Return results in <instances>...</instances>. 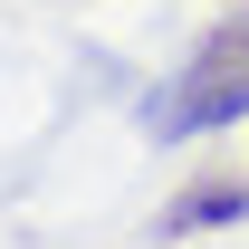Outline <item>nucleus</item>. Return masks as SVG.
Here are the masks:
<instances>
[{"mask_svg": "<svg viewBox=\"0 0 249 249\" xmlns=\"http://www.w3.org/2000/svg\"><path fill=\"white\" fill-rule=\"evenodd\" d=\"M249 115V19L211 29L192 48V67L154 96V134L163 144H192V134H220V124Z\"/></svg>", "mask_w": 249, "mask_h": 249, "instance_id": "1", "label": "nucleus"}, {"mask_svg": "<svg viewBox=\"0 0 249 249\" xmlns=\"http://www.w3.org/2000/svg\"><path fill=\"white\" fill-rule=\"evenodd\" d=\"M249 211V182H192L173 211H163V230L182 240V230H211V220H240Z\"/></svg>", "mask_w": 249, "mask_h": 249, "instance_id": "2", "label": "nucleus"}]
</instances>
